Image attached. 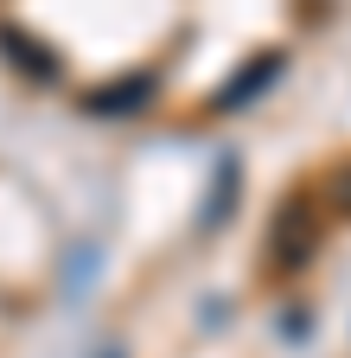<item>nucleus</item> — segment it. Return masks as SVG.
<instances>
[{
  "mask_svg": "<svg viewBox=\"0 0 351 358\" xmlns=\"http://www.w3.org/2000/svg\"><path fill=\"white\" fill-rule=\"evenodd\" d=\"M332 205H338V211H351V166H345V173H332Z\"/></svg>",
  "mask_w": 351,
  "mask_h": 358,
  "instance_id": "obj_1",
  "label": "nucleus"
},
{
  "mask_svg": "<svg viewBox=\"0 0 351 358\" xmlns=\"http://www.w3.org/2000/svg\"><path fill=\"white\" fill-rule=\"evenodd\" d=\"M103 358H121V352H115V345H109V352H103Z\"/></svg>",
  "mask_w": 351,
  "mask_h": 358,
  "instance_id": "obj_2",
  "label": "nucleus"
}]
</instances>
